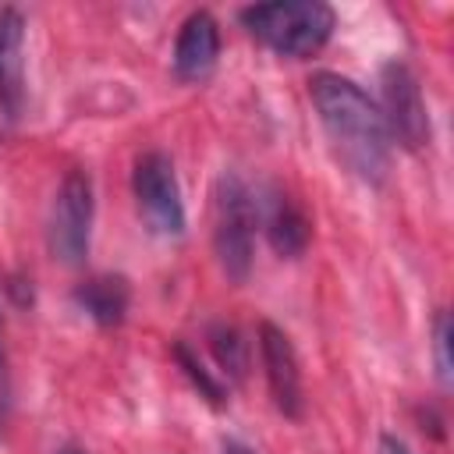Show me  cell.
Returning a JSON list of instances; mask_svg holds the SVG:
<instances>
[{"mask_svg":"<svg viewBox=\"0 0 454 454\" xmlns=\"http://www.w3.org/2000/svg\"><path fill=\"white\" fill-rule=\"evenodd\" d=\"M309 96L340 163L362 181L380 184L390 170V131L369 92L337 71H319L309 82Z\"/></svg>","mask_w":454,"mask_h":454,"instance_id":"1","label":"cell"},{"mask_svg":"<svg viewBox=\"0 0 454 454\" xmlns=\"http://www.w3.org/2000/svg\"><path fill=\"white\" fill-rule=\"evenodd\" d=\"M241 25L280 57H312L333 35V7L323 0H280L241 11Z\"/></svg>","mask_w":454,"mask_h":454,"instance_id":"2","label":"cell"},{"mask_svg":"<svg viewBox=\"0 0 454 454\" xmlns=\"http://www.w3.org/2000/svg\"><path fill=\"white\" fill-rule=\"evenodd\" d=\"M259 202L238 174H220L213 188V248L231 280H245L252 270Z\"/></svg>","mask_w":454,"mask_h":454,"instance_id":"3","label":"cell"},{"mask_svg":"<svg viewBox=\"0 0 454 454\" xmlns=\"http://www.w3.org/2000/svg\"><path fill=\"white\" fill-rule=\"evenodd\" d=\"M89 234H92V181L85 170H67L57 184L53 209H50V252L53 259L78 266L89 255Z\"/></svg>","mask_w":454,"mask_h":454,"instance_id":"4","label":"cell"},{"mask_svg":"<svg viewBox=\"0 0 454 454\" xmlns=\"http://www.w3.org/2000/svg\"><path fill=\"white\" fill-rule=\"evenodd\" d=\"M131 192H135L138 213L149 223V231L167 234V238H177L184 231V202H181L177 174H174V163L167 153L149 149L135 160Z\"/></svg>","mask_w":454,"mask_h":454,"instance_id":"5","label":"cell"},{"mask_svg":"<svg viewBox=\"0 0 454 454\" xmlns=\"http://www.w3.org/2000/svg\"><path fill=\"white\" fill-rule=\"evenodd\" d=\"M380 85H383L380 114L387 121L390 142H401L404 149L429 145V114H426V99L415 71L404 60H390L380 71Z\"/></svg>","mask_w":454,"mask_h":454,"instance_id":"6","label":"cell"},{"mask_svg":"<svg viewBox=\"0 0 454 454\" xmlns=\"http://www.w3.org/2000/svg\"><path fill=\"white\" fill-rule=\"evenodd\" d=\"M259 358L266 369V383L273 394V404L287 419H301L305 411V390H301V369L291 337L277 323H259Z\"/></svg>","mask_w":454,"mask_h":454,"instance_id":"7","label":"cell"},{"mask_svg":"<svg viewBox=\"0 0 454 454\" xmlns=\"http://www.w3.org/2000/svg\"><path fill=\"white\" fill-rule=\"evenodd\" d=\"M25 110V18L0 7V114L18 121Z\"/></svg>","mask_w":454,"mask_h":454,"instance_id":"8","label":"cell"},{"mask_svg":"<svg viewBox=\"0 0 454 454\" xmlns=\"http://www.w3.org/2000/svg\"><path fill=\"white\" fill-rule=\"evenodd\" d=\"M220 57V28L209 11H192L174 43V71L184 82H202Z\"/></svg>","mask_w":454,"mask_h":454,"instance_id":"9","label":"cell"},{"mask_svg":"<svg viewBox=\"0 0 454 454\" xmlns=\"http://www.w3.org/2000/svg\"><path fill=\"white\" fill-rule=\"evenodd\" d=\"M74 301L92 323L117 326V323H124V312H128V301H131V287L117 273H99V277H89V280H82L74 287Z\"/></svg>","mask_w":454,"mask_h":454,"instance_id":"10","label":"cell"},{"mask_svg":"<svg viewBox=\"0 0 454 454\" xmlns=\"http://www.w3.org/2000/svg\"><path fill=\"white\" fill-rule=\"evenodd\" d=\"M266 238L287 259L301 255L305 245H309V220L291 202V195H284V192H273L270 202H266Z\"/></svg>","mask_w":454,"mask_h":454,"instance_id":"11","label":"cell"},{"mask_svg":"<svg viewBox=\"0 0 454 454\" xmlns=\"http://www.w3.org/2000/svg\"><path fill=\"white\" fill-rule=\"evenodd\" d=\"M209 351L220 365L223 376L231 380H245V369H248V340L238 333V326L231 323H213L209 326Z\"/></svg>","mask_w":454,"mask_h":454,"instance_id":"12","label":"cell"},{"mask_svg":"<svg viewBox=\"0 0 454 454\" xmlns=\"http://www.w3.org/2000/svg\"><path fill=\"white\" fill-rule=\"evenodd\" d=\"M174 358H177V365L184 369V376L192 380V387H195V390H199L213 408H223V404H227V390H223V383H220L216 376H209V369H206V365L188 351V344H184V340H177V344H174Z\"/></svg>","mask_w":454,"mask_h":454,"instance_id":"13","label":"cell"},{"mask_svg":"<svg viewBox=\"0 0 454 454\" xmlns=\"http://www.w3.org/2000/svg\"><path fill=\"white\" fill-rule=\"evenodd\" d=\"M433 355H436V376H440V383L450 387L454 362H450V316L447 312H436V323H433Z\"/></svg>","mask_w":454,"mask_h":454,"instance_id":"14","label":"cell"},{"mask_svg":"<svg viewBox=\"0 0 454 454\" xmlns=\"http://www.w3.org/2000/svg\"><path fill=\"white\" fill-rule=\"evenodd\" d=\"M380 454H411V450H408L397 436H390V433H387V436H380Z\"/></svg>","mask_w":454,"mask_h":454,"instance_id":"15","label":"cell"},{"mask_svg":"<svg viewBox=\"0 0 454 454\" xmlns=\"http://www.w3.org/2000/svg\"><path fill=\"white\" fill-rule=\"evenodd\" d=\"M223 454H255V450L245 447V443H238V440H227V443H223Z\"/></svg>","mask_w":454,"mask_h":454,"instance_id":"16","label":"cell"},{"mask_svg":"<svg viewBox=\"0 0 454 454\" xmlns=\"http://www.w3.org/2000/svg\"><path fill=\"white\" fill-rule=\"evenodd\" d=\"M57 454H82L78 447H64V450H57Z\"/></svg>","mask_w":454,"mask_h":454,"instance_id":"17","label":"cell"},{"mask_svg":"<svg viewBox=\"0 0 454 454\" xmlns=\"http://www.w3.org/2000/svg\"><path fill=\"white\" fill-rule=\"evenodd\" d=\"M0 380H4V351H0Z\"/></svg>","mask_w":454,"mask_h":454,"instance_id":"18","label":"cell"}]
</instances>
